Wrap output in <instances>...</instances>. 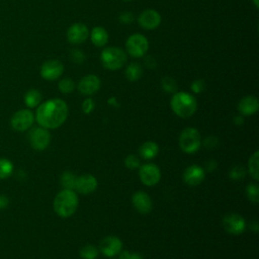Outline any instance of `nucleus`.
Here are the masks:
<instances>
[{"label":"nucleus","mask_w":259,"mask_h":259,"mask_svg":"<svg viewBox=\"0 0 259 259\" xmlns=\"http://www.w3.org/2000/svg\"><path fill=\"white\" fill-rule=\"evenodd\" d=\"M69 109L67 103L59 98H53L38 105L35 113L37 123L45 128H57L61 126L68 117Z\"/></svg>","instance_id":"obj_1"},{"label":"nucleus","mask_w":259,"mask_h":259,"mask_svg":"<svg viewBox=\"0 0 259 259\" xmlns=\"http://www.w3.org/2000/svg\"><path fill=\"white\" fill-rule=\"evenodd\" d=\"M54 210L61 218H69L75 213L78 206V196L71 189L60 191L54 199Z\"/></svg>","instance_id":"obj_2"},{"label":"nucleus","mask_w":259,"mask_h":259,"mask_svg":"<svg viewBox=\"0 0 259 259\" xmlns=\"http://www.w3.org/2000/svg\"><path fill=\"white\" fill-rule=\"evenodd\" d=\"M170 105L174 113L182 118L191 116L197 108L196 99L191 94L183 91L176 92L173 95Z\"/></svg>","instance_id":"obj_3"},{"label":"nucleus","mask_w":259,"mask_h":259,"mask_svg":"<svg viewBox=\"0 0 259 259\" xmlns=\"http://www.w3.org/2000/svg\"><path fill=\"white\" fill-rule=\"evenodd\" d=\"M127 57L123 50L117 47H108L101 52V63L108 70H118L126 63Z\"/></svg>","instance_id":"obj_4"},{"label":"nucleus","mask_w":259,"mask_h":259,"mask_svg":"<svg viewBox=\"0 0 259 259\" xmlns=\"http://www.w3.org/2000/svg\"><path fill=\"white\" fill-rule=\"evenodd\" d=\"M178 143L184 153L192 154L196 152L201 145L200 134L194 127H187L181 132Z\"/></svg>","instance_id":"obj_5"},{"label":"nucleus","mask_w":259,"mask_h":259,"mask_svg":"<svg viewBox=\"0 0 259 259\" xmlns=\"http://www.w3.org/2000/svg\"><path fill=\"white\" fill-rule=\"evenodd\" d=\"M125 49L130 56L134 58H141L146 55L149 49V42L145 35L135 33L126 39Z\"/></svg>","instance_id":"obj_6"},{"label":"nucleus","mask_w":259,"mask_h":259,"mask_svg":"<svg viewBox=\"0 0 259 259\" xmlns=\"http://www.w3.org/2000/svg\"><path fill=\"white\" fill-rule=\"evenodd\" d=\"M34 121V115L29 109H20L16 111L10 120L11 127L16 132H24L28 130Z\"/></svg>","instance_id":"obj_7"},{"label":"nucleus","mask_w":259,"mask_h":259,"mask_svg":"<svg viewBox=\"0 0 259 259\" xmlns=\"http://www.w3.org/2000/svg\"><path fill=\"white\" fill-rule=\"evenodd\" d=\"M29 142L31 147L36 151L45 150L50 142H51V135L48 128L42 126L33 128L29 134Z\"/></svg>","instance_id":"obj_8"},{"label":"nucleus","mask_w":259,"mask_h":259,"mask_svg":"<svg viewBox=\"0 0 259 259\" xmlns=\"http://www.w3.org/2000/svg\"><path fill=\"white\" fill-rule=\"evenodd\" d=\"M140 179L147 186L156 185L161 178L160 169L155 164H145L140 166Z\"/></svg>","instance_id":"obj_9"},{"label":"nucleus","mask_w":259,"mask_h":259,"mask_svg":"<svg viewBox=\"0 0 259 259\" xmlns=\"http://www.w3.org/2000/svg\"><path fill=\"white\" fill-rule=\"evenodd\" d=\"M223 227L226 232L233 235H239L245 231L246 222L240 214L230 213L224 217Z\"/></svg>","instance_id":"obj_10"},{"label":"nucleus","mask_w":259,"mask_h":259,"mask_svg":"<svg viewBox=\"0 0 259 259\" xmlns=\"http://www.w3.org/2000/svg\"><path fill=\"white\" fill-rule=\"evenodd\" d=\"M64 72V66L59 60H48L40 67V75L44 79L53 81L58 79Z\"/></svg>","instance_id":"obj_11"},{"label":"nucleus","mask_w":259,"mask_h":259,"mask_svg":"<svg viewBox=\"0 0 259 259\" xmlns=\"http://www.w3.org/2000/svg\"><path fill=\"white\" fill-rule=\"evenodd\" d=\"M121 248L122 242L116 236H107L103 238L99 244L100 252L107 257L118 255V253L121 251Z\"/></svg>","instance_id":"obj_12"},{"label":"nucleus","mask_w":259,"mask_h":259,"mask_svg":"<svg viewBox=\"0 0 259 259\" xmlns=\"http://www.w3.org/2000/svg\"><path fill=\"white\" fill-rule=\"evenodd\" d=\"M89 36V30L83 23H74L67 30V39L70 44H83Z\"/></svg>","instance_id":"obj_13"},{"label":"nucleus","mask_w":259,"mask_h":259,"mask_svg":"<svg viewBox=\"0 0 259 259\" xmlns=\"http://www.w3.org/2000/svg\"><path fill=\"white\" fill-rule=\"evenodd\" d=\"M100 79L93 74L84 76L78 83L77 88L83 95H92L96 93L100 88Z\"/></svg>","instance_id":"obj_14"},{"label":"nucleus","mask_w":259,"mask_h":259,"mask_svg":"<svg viewBox=\"0 0 259 259\" xmlns=\"http://www.w3.org/2000/svg\"><path fill=\"white\" fill-rule=\"evenodd\" d=\"M138 21L144 29H155L161 23V15L154 9H146L139 15Z\"/></svg>","instance_id":"obj_15"},{"label":"nucleus","mask_w":259,"mask_h":259,"mask_svg":"<svg viewBox=\"0 0 259 259\" xmlns=\"http://www.w3.org/2000/svg\"><path fill=\"white\" fill-rule=\"evenodd\" d=\"M97 187V180L91 174H83L76 178L75 188L79 193L89 194L92 193Z\"/></svg>","instance_id":"obj_16"},{"label":"nucleus","mask_w":259,"mask_h":259,"mask_svg":"<svg viewBox=\"0 0 259 259\" xmlns=\"http://www.w3.org/2000/svg\"><path fill=\"white\" fill-rule=\"evenodd\" d=\"M204 179V169L198 165H190L183 172V180L190 186L200 184Z\"/></svg>","instance_id":"obj_17"},{"label":"nucleus","mask_w":259,"mask_h":259,"mask_svg":"<svg viewBox=\"0 0 259 259\" xmlns=\"http://www.w3.org/2000/svg\"><path fill=\"white\" fill-rule=\"evenodd\" d=\"M132 202L137 211L142 214H147L152 210V200L150 196L143 191H138L133 195Z\"/></svg>","instance_id":"obj_18"},{"label":"nucleus","mask_w":259,"mask_h":259,"mask_svg":"<svg viewBox=\"0 0 259 259\" xmlns=\"http://www.w3.org/2000/svg\"><path fill=\"white\" fill-rule=\"evenodd\" d=\"M259 108V101L253 95L245 96L238 103V110L242 115H252L257 112Z\"/></svg>","instance_id":"obj_19"},{"label":"nucleus","mask_w":259,"mask_h":259,"mask_svg":"<svg viewBox=\"0 0 259 259\" xmlns=\"http://www.w3.org/2000/svg\"><path fill=\"white\" fill-rule=\"evenodd\" d=\"M90 39L96 47H104L108 41V33L105 28L101 26L94 27L90 32Z\"/></svg>","instance_id":"obj_20"},{"label":"nucleus","mask_w":259,"mask_h":259,"mask_svg":"<svg viewBox=\"0 0 259 259\" xmlns=\"http://www.w3.org/2000/svg\"><path fill=\"white\" fill-rule=\"evenodd\" d=\"M159 152V148L158 145L155 142L152 141H147L145 143H143L139 149V153L140 156L144 159H153L157 156Z\"/></svg>","instance_id":"obj_21"},{"label":"nucleus","mask_w":259,"mask_h":259,"mask_svg":"<svg viewBox=\"0 0 259 259\" xmlns=\"http://www.w3.org/2000/svg\"><path fill=\"white\" fill-rule=\"evenodd\" d=\"M41 101V94L36 89L28 90L24 95V102L27 107L33 108L36 107Z\"/></svg>","instance_id":"obj_22"},{"label":"nucleus","mask_w":259,"mask_h":259,"mask_svg":"<svg viewBox=\"0 0 259 259\" xmlns=\"http://www.w3.org/2000/svg\"><path fill=\"white\" fill-rule=\"evenodd\" d=\"M143 75V69L138 63H131L125 69V77L128 81H138Z\"/></svg>","instance_id":"obj_23"},{"label":"nucleus","mask_w":259,"mask_h":259,"mask_svg":"<svg viewBox=\"0 0 259 259\" xmlns=\"http://www.w3.org/2000/svg\"><path fill=\"white\" fill-rule=\"evenodd\" d=\"M258 159H259V152L256 151L250 157V159L248 161V171H249V174L256 181L259 179V167H258L259 162H258Z\"/></svg>","instance_id":"obj_24"},{"label":"nucleus","mask_w":259,"mask_h":259,"mask_svg":"<svg viewBox=\"0 0 259 259\" xmlns=\"http://www.w3.org/2000/svg\"><path fill=\"white\" fill-rule=\"evenodd\" d=\"M13 172V164L6 158H0V179H5L11 176Z\"/></svg>","instance_id":"obj_25"},{"label":"nucleus","mask_w":259,"mask_h":259,"mask_svg":"<svg viewBox=\"0 0 259 259\" xmlns=\"http://www.w3.org/2000/svg\"><path fill=\"white\" fill-rule=\"evenodd\" d=\"M76 176L70 172L66 171L61 176V184L64 187V189H71L73 190L75 188V182H76Z\"/></svg>","instance_id":"obj_26"},{"label":"nucleus","mask_w":259,"mask_h":259,"mask_svg":"<svg viewBox=\"0 0 259 259\" xmlns=\"http://www.w3.org/2000/svg\"><path fill=\"white\" fill-rule=\"evenodd\" d=\"M83 259H95L98 256V250L94 245H85L79 252Z\"/></svg>","instance_id":"obj_27"},{"label":"nucleus","mask_w":259,"mask_h":259,"mask_svg":"<svg viewBox=\"0 0 259 259\" xmlns=\"http://www.w3.org/2000/svg\"><path fill=\"white\" fill-rule=\"evenodd\" d=\"M58 87H59V90L64 93V94H68V93H71L74 89H75V83L72 79L70 78H64L62 79L59 84H58Z\"/></svg>","instance_id":"obj_28"},{"label":"nucleus","mask_w":259,"mask_h":259,"mask_svg":"<svg viewBox=\"0 0 259 259\" xmlns=\"http://www.w3.org/2000/svg\"><path fill=\"white\" fill-rule=\"evenodd\" d=\"M161 86L164 91L169 92V93H174L177 90V83L171 77H164L161 80Z\"/></svg>","instance_id":"obj_29"},{"label":"nucleus","mask_w":259,"mask_h":259,"mask_svg":"<svg viewBox=\"0 0 259 259\" xmlns=\"http://www.w3.org/2000/svg\"><path fill=\"white\" fill-rule=\"evenodd\" d=\"M246 193H247V197L249 198L250 201H252L254 203H257L259 201V187L256 183L249 184L247 186Z\"/></svg>","instance_id":"obj_30"},{"label":"nucleus","mask_w":259,"mask_h":259,"mask_svg":"<svg viewBox=\"0 0 259 259\" xmlns=\"http://www.w3.org/2000/svg\"><path fill=\"white\" fill-rule=\"evenodd\" d=\"M245 174H246V169L241 165L234 166L230 171V177L233 180L242 179L245 177Z\"/></svg>","instance_id":"obj_31"},{"label":"nucleus","mask_w":259,"mask_h":259,"mask_svg":"<svg viewBox=\"0 0 259 259\" xmlns=\"http://www.w3.org/2000/svg\"><path fill=\"white\" fill-rule=\"evenodd\" d=\"M70 59L75 64H82L85 61V54L78 49H74L70 52Z\"/></svg>","instance_id":"obj_32"},{"label":"nucleus","mask_w":259,"mask_h":259,"mask_svg":"<svg viewBox=\"0 0 259 259\" xmlns=\"http://www.w3.org/2000/svg\"><path fill=\"white\" fill-rule=\"evenodd\" d=\"M124 165L126 168L137 169V168H140V160H139L138 156L132 154V155H128L125 157Z\"/></svg>","instance_id":"obj_33"},{"label":"nucleus","mask_w":259,"mask_h":259,"mask_svg":"<svg viewBox=\"0 0 259 259\" xmlns=\"http://www.w3.org/2000/svg\"><path fill=\"white\" fill-rule=\"evenodd\" d=\"M205 82L203 80H195L191 83V90L194 93H201L205 89Z\"/></svg>","instance_id":"obj_34"},{"label":"nucleus","mask_w":259,"mask_h":259,"mask_svg":"<svg viewBox=\"0 0 259 259\" xmlns=\"http://www.w3.org/2000/svg\"><path fill=\"white\" fill-rule=\"evenodd\" d=\"M94 106H95L94 101H93L91 98H86V99L83 101V103H82V110H83L84 113L88 114V113H90V112L93 111Z\"/></svg>","instance_id":"obj_35"},{"label":"nucleus","mask_w":259,"mask_h":259,"mask_svg":"<svg viewBox=\"0 0 259 259\" xmlns=\"http://www.w3.org/2000/svg\"><path fill=\"white\" fill-rule=\"evenodd\" d=\"M203 145L206 149H209V150H212L214 149L218 145H219V139L213 137V136H210V137H207L204 141H203Z\"/></svg>","instance_id":"obj_36"},{"label":"nucleus","mask_w":259,"mask_h":259,"mask_svg":"<svg viewBox=\"0 0 259 259\" xmlns=\"http://www.w3.org/2000/svg\"><path fill=\"white\" fill-rule=\"evenodd\" d=\"M118 19H119L120 22H122L124 24H128V23H132L135 20V15L130 11H124L119 15Z\"/></svg>","instance_id":"obj_37"},{"label":"nucleus","mask_w":259,"mask_h":259,"mask_svg":"<svg viewBox=\"0 0 259 259\" xmlns=\"http://www.w3.org/2000/svg\"><path fill=\"white\" fill-rule=\"evenodd\" d=\"M118 255H119V259H143L141 254L133 253L130 251H120Z\"/></svg>","instance_id":"obj_38"},{"label":"nucleus","mask_w":259,"mask_h":259,"mask_svg":"<svg viewBox=\"0 0 259 259\" xmlns=\"http://www.w3.org/2000/svg\"><path fill=\"white\" fill-rule=\"evenodd\" d=\"M144 63H145V65H146V67H148V68H150V69L156 67V61H155V59H154L153 57H151V56H147V57L145 58V60H144Z\"/></svg>","instance_id":"obj_39"},{"label":"nucleus","mask_w":259,"mask_h":259,"mask_svg":"<svg viewBox=\"0 0 259 259\" xmlns=\"http://www.w3.org/2000/svg\"><path fill=\"white\" fill-rule=\"evenodd\" d=\"M205 168H206V170H207L208 172H210V171H212L213 169H215V168H217V163H215V161L210 160V161L206 162Z\"/></svg>","instance_id":"obj_40"},{"label":"nucleus","mask_w":259,"mask_h":259,"mask_svg":"<svg viewBox=\"0 0 259 259\" xmlns=\"http://www.w3.org/2000/svg\"><path fill=\"white\" fill-rule=\"evenodd\" d=\"M8 203H9L8 198L6 196H4V195H0V208L7 207Z\"/></svg>","instance_id":"obj_41"},{"label":"nucleus","mask_w":259,"mask_h":259,"mask_svg":"<svg viewBox=\"0 0 259 259\" xmlns=\"http://www.w3.org/2000/svg\"><path fill=\"white\" fill-rule=\"evenodd\" d=\"M234 121H235L236 124H241V123L244 122V119H243L242 116H236L235 119H234Z\"/></svg>","instance_id":"obj_42"},{"label":"nucleus","mask_w":259,"mask_h":259,"mask_svg":"<svg viewBox=\"0 0 259 259\" xmlns=\"http://www.w3.org/2000/svg\"><path fill=\"white\" fill-rule=\"evenodd\" d=\"M251 225H253V228H252L253 231H254V232H257V231H258V224H257V221H254Z\"/></svg>","instance_id":"obj_43"},{"label":"nucleus","mask_w":259,"mask_h":259,"mask_svg":"<svg viewBox=\"0 0 259 259\" xmlns=\"http://www.w3.org/2000/svg\"><path fill=\"white\" fill-rule=\"evenodd\" d=\"M252 1H253V3H254L255 7H258V5H259V0H252Z\"/></svg>","instance_id":"obj_44"},{"label":"nucleus","mask_w":259,"mask_h":259,"mask_svg":"<svg viewBox=\"0 0 259 259\" xmlns=\"http://www.w3.org/2000/svg\"><path fill=\"white\" fill-rule=\"evenodd\" d=\"M123 1H132V0H123Z\"/></svg>","instance_id":"obj_45"}]
</instances>
